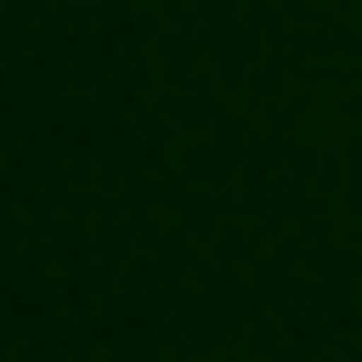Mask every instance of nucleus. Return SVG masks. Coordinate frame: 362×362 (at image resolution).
<instances>
[]
</instances>
